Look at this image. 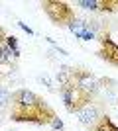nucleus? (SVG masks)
Wrapping results in <instances>:
<instances>
[{"label":"nucleus","instance_id":"obj_6","mask_svg":"<svg viewBox=\"0 0 118 131\" xmlns=\"http://www.w3.org/2000/svg\"><path fill=\"white\" fill-rule=\"evenodd\" d=\"M89 129L90 131H118V125L108 117V114H104V115H101Z\"/></svg>","mask_w":118,"mask_h":131},{"label":"nucleus","instance_id":"obj_9","mask_svg":"<svg viewBox=\"0 0 118 131\" xmlns=\"http://www.w3.org/2000/svg\"><path fill=\"white\" fill-rule=\"evenodd\" d=\"M6 45L10 47L12 51H14V57L16 59H20V49H18V37H14V35H8L6 37Z\"/></svg>","mask_w":118,"mask_h":131},{"label":"nucleus","instance_id":"obj_3","mask_svg":"<svg viewBox=\"0 0 118 131\" xmlns=\"http://www.w3.org/2000/svg\"><path fill=\"white\" fill-rule=\"evenodd\" d=\"M61 94H63L65 108H67V112H71V114H79L87 104H90V102L95 100V94L83 90L81 86H63Z\"/></svg>","mask_w":118,"mask_h":131},{"label":"nucleus","instance_id":"obj_8","mask_svg":"<svg viewBox=\"0 0 118 131\" xmlns=\"http://www.w3.org/2000/svg\"><path fill=\"white\" fill-rule=\"evenodd\" d=\"M12 100H14V92H10L8 88L0 86V110L8 108V106L12 104Z\"/></svg>","mask_w":118,"mask_h":131},{"label":"nucleus","instance_id":"obj_4","mask_svg":"<svg viewBox=\"0 0 118 131\" xmlns=\"http://www.w3.org/2000/svg\"><path fill=\"white\" fill-rule=\"evenodd\" d=\"M96 39H98V43H101V47H98V57H101L102 61L110 63L112 67H118V43L108 35V31L98 33Z\"/></svg>","mask_w":118,"mask_h":131},{"label":"nucleus","instance_id":"obj_11","mask_svg":"<svg viewBox=\"0 0 118 131\" xmlns=\"http://www.w3.org/2000/svg\"><path fill=\"white\" fill-rule=\"evenodd\" d=\"M18 26L22 27V29H24L26 33H28V35H34V29H32V27H28V26H26L24 22H18Z\"/></svg>","mask_w":118,"mask_h":131},{"label":"nucleus","instance_id":"obj_2","mask_svg":"<svg viewBox=\"0 0 118 131\" xmlns=\"http://www.w3.org/2000/svg\"><path fill=\"white\" fill-rule=\"evenodd\" d=\"M41 8H43V12L47 14V18L59 27H69L75 20V12L67 2L45 0V2H41Z\"/></svg>","mask_w":118,"mask_h":131},{"label":"nucleus","instance_id":"obj_1","mask_svg":"<svg viewBox=\"0 0 118 131\" xmlns=\"http://www.w3.org/2000/svg\"><path fill=\"white\" fill-rule=\"evenodd\" d=\"M12 121L20 123H35V125H49L55 117V112L41 96L32 90H18L14 92L10 110Z\"/></svg>","mask_w":118,"mask_h":131},{"label":"nucleus","instance_id":"obj_7","mask_svg":"<svg viewBox=\"0 0 118 131\" xmlns=\"http://www.w3.org/2000/svg\"><path fill=\"white\" fill-rule=\"evenodd\" d=\"M69 31L75 33L77 37H83V33L87 31V22H85V20H77V18H75L73 24L69 26Z\"/></svg>","mask_w":118,"mask_h":131},{"label":"nucleus","instance_id":"obj_5","mask_svg":"<svg viewBox=\"0 0 118 131\" xmlns=\"http://www.w3.org/2000/svg\"><path fill=\"white\" fill-rule=\"evenodd\" d=\"M101 115H104V112H102V108H101V104L98 102H90V104H87L81 112H79V121L83 123V125H87V127H90L93 123H95Z\"/></svg>","mask_w":118,"mask_h":131},{"label":"nucleus","instance_id":"obj_10","mask_svg":"<svg viewBox=\"0 0 118 131\" xmlns=\"http://www.w3.org/2000/svg\"><path fill=\"white\" fill-rule=\"evenodd\" d=\"M49 127H51V129H53V131H63V121H61V119H59V117H57V115H55V117L51 119Z\"/></svg>","mask_w":118,"mask_h":131}]
</instances>
